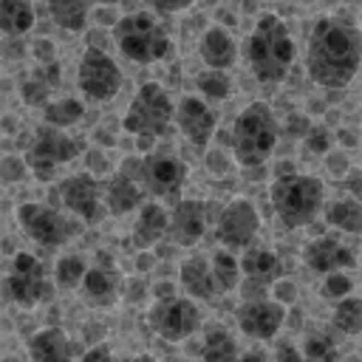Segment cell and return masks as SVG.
<instances>
[{"label": "cell", "mask_w": 362, "mask_h": 362, "mask_svg": "<svg viewBox=\"0 0 362 362\" xmlns=\"http://www.w3.org/2000/svg\"><path fill=\"white\" fill-rule=\"evenodd\" d=\"M113 40L130 62H161L173 54V40L153 11H130L116 20Z\"/></svg>", "instance_id": "5b68a950"}, {"label": "cell", "mask_w": 362, "mask_h": 362, "mask_svg": "<svg viewBox=\"0 0 362 362\" xmlns=\"http://www.w3.org/2000/svg\"><path fill=\"white\" fill-rule=\"evenodd\" d=\"M331 144H334V136L325 124H311V130L305 133V150L308 153H317V156H328L331 153Z\"/></svg>", "instance_id": "74e56055"}, {"label": "cell", "mask_w": 362, "mask_h": 362, "mask_svg": "<svg viewBox=\"0 0 362 362\" xmlns=\"http://www.w3.org/2000/svg\"><path fill=\"white\" fill-rule=\"evenodd\" d=\"M238 362H269V359H266L263 351H246V354L238 356Z\"/></svg>", "instance_id": "7dc6e473"}, {"label": "cell", "mask_w": 362, "mask_h": 362, "mask_svg": "<svg viewBox=\"0 0 362 362\" xmlns=\"http://www.w3.org/2000/svg\"><path fill=\"white\" fill-rule=\"evenodd\" d=\"M269 198H272V209L277 221L286 229H297L317 218L322 198H325V187L320 178L305 175V173H280L272 181Z\"/></svg>", "instance_id": "277c9868"}, {"label": "cell", "mask_w": 362, "mask_h": 362, "mask_svg": "<svg viewBox=\"0 0 362 362\" xmlns=\"http://www.w3.org/2000/svg\"><path fill=\"white\" fill-rule=\"evenodd\" d=\"M331 322L337 331L348 334V337H356L362 331V300L359 297H345L334 305V314H331Z\"/></svg>", "instance_id": "1f68e13d"}, {"label": "cell", "mask_w": 362, "mask_h": 362, "mask_svg": "<svg viewBox=\"0 0 362 362\" xmlns=\"http://www.w3.org/2000/svg\"><path fill=\"white\" fill-rule=\"evenodd\" d=\"M3 294L20 308H34L42 300H48L51 283H48L42 260L31 252H17L8 274L3 277Z\"/></svg>", "instance_id": "52a82bcc"}, {"label": "cell", "mask_w": 362, "mask_h": 362, "mask_svg": "<svg viewBox=\"0 0 362 362\" xmlns=\"http://www.w3.org/2000/svg\"><path fill=\"white\" fill-rule=\"evenodd\" d=\"M356 181H359V173H356V170H351V173H348V184H345V187L351 189V198H356V201H359V184H356Z\"/></svg>", "instance_id": "bcb514c9"}, {"label": "cell", "mask_w": 362, "mask_h": 362, "mask_svg": "<svg viewBox=\"0 0 362 362\" xmlns=\"http://www.w3.org/2000/svg\"><path fill=\"white\" fill-rule=\"evenodd\" d=\"M325 221H328L334 229H339V232L356 235V232L362 229V206H359V201L351 198V195H348V198H337V201L328 206Z\"/></svg>", "instance_id": "83f0119b"}, {"label": "cell", "mask_w": 362, "mask_h": 362, "mask_svg": "<svg viewBox=\"0 0 362 362\" xmlns=\"http://www.w3.org/2000/svg\"><path fill=\"white\" fill-rule=\"evenodd\" d=\"M42 116H45V127H54V130H62V127H71L76 122H82L85 116V105L79 99H71V96H62V99H54L42 107Z\"/></svg>", "instance_id": "f546056e"}, {"label": "cell", "mask_w": 362, "mask_h": 362, "mask_svg": "<svg viewBox=\"0 0 362 362\" xmlns=\"http://www.w3.org/2000/svg\"><path fill=\"white\" fill-rule=\"evenodd\" d=\"M34 57L40 65H48V62H57V51H54V42L51 40H37L34 42Z\"/></svg>", "instance_id": "7bdbcfd3"}, {"label": "cell", "mask_w": 362, "mask_h": 362, "mask_svg": "<svg viewBox=\"0 0 362 362\" xmlns=\"http://www.w3.org/2000/svg\"><path fill=\"white\" fill-rule=\"evenodd\" d=\"M147 322L150 328L167 339V342H181L187 337H192L201 325V311L198 305L189 300V297H181V294H170V297H161L150 305L147 311Z\"/></svg>", "instance_id": "9c48e42d"}, {"label": "cell", "mask_w": 362, "mask_h": 362, "mask_svg": "<svg viewBox=\"0 0 362 362\" xmlns=\"http://www.w3.org/2000/svg\"><path fill=\"white\" fill-rule=\"evenodd\" d=\"M328 170H331L334 175L348 173V161H345V156H342V153H328Z\"/></svg>", "instance_id": "f6af8a7d"}, {"label": "cell", "mask_w": 362, "mask_h": 362, "mask_svg": "<svg viewBox=\"0 0 362 362\" xmlns=\"http://www.w3.org/2000/svg\"><path fill=\"white\" fill-rule=\"evenodd\" d=\"M79 141L74 136H65L62 130L54 127H37L28 150H25V167L31 170V175L37 181H51L59 164H68L79 156Z\"/></svg>", "instance_id": "ba28073f"}, {"label": "cell", "mask_w": 362, "mask_h": 362, "mask_svg": "<svg viewBox=\"0 0 362 362\" xmlns=\"http://www.w3.org/2000/svg\"><path fill=\"white\" fill-rule=\"evenodd\" d=\"M34 6L28 0H0V31L6 37H23L34 25Z\"/></svg>", "instance_id": "484cf974"}, {"label": "cell", "mask_w": 362, "mask_h": 362, "mask_svg": "<svg viewBox=\"0 0 362 362\" xmlns=\"http://www.w3.org/2000/svg\"><path fill=\"white\" fill-rule=\"evenodd\" d=\"M209 260V272H212V283L218 291H232L240 286V266H238V257L226 249H218Z\"/></svg>", "instance_id": "4dcf8cb0"}, {"label": "cell", "mask_w": 362, "mask_h": 362, "mask_svg": "<svg viewBox=\"0 0 362 362\" xmlns=\"http://www.w3.org/2000/svg\"><path fill=\"white\" fill-rule=\"evenodd\" d=\"M198 57L204 59V65L209 71H223L226 74L238 62V42L223 25H212V28L204 31V37L198 42Z\"/></svg>", "instance_id": "d6986e66"}, {"label": "cell", "mask_w": 362, "mask_h": 362, "mask_svg": "<svg viewBox=\"0 0 362 362\" xmlns=\"http://www.w3.org/2000/svg\"><path fill=\"white\" fill-rule=\"evenodd\" d=\"M232 156L240 167H263L277 144V122L266 102H249L229 133Z\"/></svg>", "instance_id": "3957f363"}, {"label": "cell", "mask_w": 362, "mask_h": 362, "mask_svg": "<svg viewBox=\"0 0 362 362\" xmlns=\"http://www.w3.org/2000/svg\"><path fill=\"white\" fill-rule=\"evenodd\" d=\"M99 189H102V206H105V212H110V215H127V212H133L136 206H141V201H144L141 189H139L130 178H124L122 173L107 175V178L99 184Z\"/></svg>", "instance_id": "44dd1931"}, {"label": "cell", "mask_w": 362, "mask_h": 362, "mask_svg": "<svg viewBox=\"0 0 362 362\" xmlns=\"http://www.w3.org/2000/svg\"><path fill=\"white\" fill-rule=\"evenodd\" d=\"M238 342L226 328H212L204 337L201 345V359L204 362H238Z\"/></svg>", "instance_id": "f1b7e54d"}, {"label": "cell", "mask_w": 362, "mask_h": 362, "mask_svg": "<svg viewBox=\"0 0 362 362\" xmlns=\"http://www.w3.org/2000/svg\"><path fill=\"white\" fill-rule=\"evenodd\" d=\"M178 277H181V286L184 291L192 297H201V300H212L218 294L215 283H212V272H209V260L204 255H192L181 263L178 269Z\"/></svg>", "instance_id": "cb8c5ba5"}, {"label": "cell", "mask_w": 362, "mask_h": 362, "mask_svg": "<svg viewBox=\"0 0 362 362\" xmlns=\"http://www.w3.org/2000/svg\"><path fill=\"white\" fill-rule=\"evenodd\" d=\"M79 362H113V351L99 342V345H93L90 351H85V356H82Z\"/></svg>", "instance_id": "ee69618b"}, {"label": "cell", "mask_w": 362, "mask_h": 362, "mask_svg": "<svg viewBox=\"0 0 362 362\" xmlns=\"http://www.w3.org/2000/svg\"><path fill=\"white\" fill-rule=\"evenodd\" d=\"M48 14H51V20L59 28H65L71 34H79L88 25L90 6L88 3H79V0H54V3H48Z\"/></svg>", "instance_id": "4316f807"}, {"label": "cell", "mask_w": 362, "mask_h": 362, "mask_svg": "<svg viewBox=\"0 0 362 362\" xmlns=\"http://www.w3.org/2000/svg\"><path fill=\"white\" fill-rule=\"evenodd\" d=\"M76 85L88 102H107L122 88V71L102 48L88 45L76 68Z\"/></svg>", "instance_id": "30bf717a"}, {"label": "cell", "mask_w": 362, "mask_h": 362, "mask_svg": "<svg viewBox=\"0 0 362 362\" xmlns=\"http://www.w3.org/2000/svg\"><path fill=\"white\" fill-rule=\"evenodd\" d=\"M167 232V209L161 204H141L139 206V218L133 226V246L136 249H150L153 243H158Z\"/></svg>", "instance_id": "603a6c76"}, {"label": "cell", "mask_w": 362, "mask_h": 362, "mask_svg": "<svg viewBox=\"0 0 362 362\" xmlns=\"http://www.w3.org/2000/svg\"><path fill=\"white\" fill-rule=\"evenodd\" d=\"M17 221H20V226L25 229V235H28L34 243L45 246V249H57V246L68 243V240L79 232L76 223L68 221L59 209L42 206V204H34V201L17 206Z\"/></svg>", "instance_id": "7c38bea8"}, {"label": "cell", "mask_w": 362, "mask_h": 362, "mask_svg": "<svg viewBox=\"0 0 362 362\" xmlns=\"http://www.w3.org/2000/svg\"><path fill=\"white\" fill-rule=\"evenodd\" d=\"M238 328L252 339H272L286 325V308L274 300H243L235 311Z\"/></svg>", "instance_id": "9a60e30c"}, {"label": "cell", "mask_w": 362, "mask_h": 362, "mask_svg": "<svg viewBox=\"0 0 362 362\" xmlns=\"http://www.w3.org/2000/svg\"><path fill=\"white\" fill-rule=\"evenodd\" d=\"M195 88L204 93V99H226L232 93V79L223 71H201L195 74Z\"/></svg>", "instance_id": "e575fe53"}, {"label": "cell", "mask_w": 362, "mask_h": 362, "mask_svg": "<svg viewBox=\"0 0 362 362\" xmlns=\"http://www.w3.org/2000/svg\"><path fill=\"white\" fill-rule=\"evenodd\" d=\"M85 272H88V266L79 255H62L54 266V280L59 288H79Z\"/></svg>", "instance_id": "d6a6232c"}, {"label": "cell", "mask_w": 362, "mask_h": 362, "mask_svg": "<svg viewBox=\"0 0 362 362\" xmlns=\"http://www.w3.org/2000/svg\"><path fill=\"white\" fill-rule=\"evenodd\" d=\"M311 130V122L303 116V113H294V116H288V122H286V133L291 136V139H305V133Z\"/></svg>", "instance_id": "60d3db41"}, {"label": "cell", "mask_w": 362, "mask_h": 362, "mask_svg": "<svg viewBox=\"0 0 362 362\" xmlns=\"http://www.w3.org/2000/svg\"><path fill=\"white\" fill-rule=\"evenodd\" d=\"M23 173H25L23 158H17V156H6V158L0 161V178H3V181H8V184L23 181Z\"/></svg>", "instance_id": "f35d334b"}, {"label": "cell", "mask_w": 362, "mask_h": 362, "mask_svg": "<svg viewBox=\"0 0 362 362\" xmlns=\"http://www.w3.org/2000/svg\"><path fill=\"white\" fill-rule=\"evenodd\" d=\"M173 107L175 105H173L170 93L158 82H147L130 99V105L122 116V127L139 139H156L158 133H164L170 127Z\"/></svg>", "instance_id": "8992f818"}, {"label": "cell", "mask_w": 362, "mask_h": 362, "mask_svg": "<svg viewBox=\"0 0 362 362\" xmlns=\"http://www.w3.org/2000/svg\"><path fill=\"white\" fill-rule=\"evenodd\" d=\"M260 232V212L249 198H232L215 223V238L221 246L229 249H246Z\"/></svg>", "instance_id": "4fadbf2b"}, {"label": "cell", "mask_w": 362, "mask_h": 362, "mask_svg": "<svg viewBox=\"0 0 362 362\" xmlns=\"http://www.w3.org/2000/svg\"><path fill=\"white\" fill-rule=\"evenodd\" d=\"M303 260L314 274H331V272L354 269V263H356L354 252L345 243H339L337 238H331V235H322V238L311 240L305 246V252H303Z\"/></svg>", "instance_id": "ac0fdd59"}, {"label": "cell", "mask_w": 362, "mask_h": 362, "mask_svg": "<svg viewBox=\"0 0 362 362\" xmlns=\"http://www.w3.org/2000/svg\"><path fill=\"white\" fill-rule=\"evenodd\" d=\"M351 291H354V277L351 274H345V272H331V274H325V280H322V286H320V294L325 297V300H345V297H351Z\"/></svg>", "instance_id": "8d00e7d4"}, {"label": "cell", "mask_w": 362, "mask_h": 362, "mask_svg": "<svg viewBox=\"0 0 362 362\" xmlns=\"http://www.w3.org/2000/svg\"><path fill=\"white\" fill-rule=\"evenodd\" d=\"M167 232L178 246H195L206 232V206L195 198L178 201L167 215Z\"/></svg>", "instance_id": "e0dca14e"}, {"label": "cell", "mask_w": 362, "mask_h": 362, "mask_svg": "<svg viewBox=\"0 0 362 362\" xmlns=\"http://www.w3.org/2000/svg\"><path fill=\"white\" fill-rule=\"evenodd\" d=\"M238 266H240L243 283H252L257 288L272 286L274 280H280V272H283L277 252L269 249V246H252V249H246L243 257L238 260Z\"/></svg>", "instance_id": "ffe728a7"}, {"label": "cell", "mask_w": 362, "mask_h": 362, "mask_svg": "<svg viewBox=\"0 0 362 362\" xmlns=\"http://www.w3.org/2000/svg\"><path fill=\"white\" fill-rule=\"evenodd\" d=\"M297 48L288 25L274 14H260L246 34L243 59L260 85H277L288 76Z\"/></svg>", "instance_id": "7a4b0ae2"}, {"label": "cell", "mask_w": 362, "mask_h": 362, "mask_svg": "<svg viewBox=\"0 0 362 362\" xmlns=\"http://www.w3.org/2000/svg\"><path fill=\"white\" fill-rule=\"evenodd\" d=\"M31 362H74V348L62 328H40L28 339Z\"/></svg>", "instance_id": "7402d4cb"}, {"label": "cell", "mask_w": 362, "mask_h": 362, "mask_svg": "<svg viewBox=\"0 0 362 362\" xmlns=\"http://www.w3.org/2000/svg\"><path fill=\"white\" fill-rule=\"evenodd\" d=\"M272 291H274V297H272V300H274V303H280L283 308H286V303H294V300H297V286H294V283H288V280H283V277L272 283Z\"/></svg>", "instance_id": "ab89813d"}, {"label": "cell", "mask_w": 362, "mask_h": 362, "mask_svg": "<svg viewBox=\"0 0 362 362\" xmlns=\"http://www.w3.org/2000/svg\"><path fill=\"white\" fill-rule=\"evenodd\" d=\"M173 119H175L178 130H181L195 147L209 144V139L215 136V127H218L215 113H212V110L206 107V102L198 99V96H184V99L173 107Z\"/></svg>", "instance_id": "2e32d148"}, {"label": "cell", "mask_w": 362, "mask_h": 362, "mask_svg": "<svg viewBox=\"0 0 362 362\" xmlns=\"http://www.w3.org/2000/svg\"><path fill=\"white\" fill-rule=\"evenodd\" d=\"M59 201L68 212H74L85 223H99L105 218L102 206V189L96 175L90 173H76L59 184Z\"/></svg>", "instance_id": "5bb4252c"}, {"label": "cell", "mask_w": 362, "mask_h": 362, "mask_svg": "<svg viewBox=\"0 0 362 362\" xmlns=\"http://www.w3.org/2000/svg\"><path fill=\"white\" fill-rule=\"evenodd\" d=\"M303 362H337L339 359V348L328 334H311L300 351Z\"/></svg>", "instance_id": "836d02e7"}, {"label": "cell", "mask_w": 362, "mask_h": 362, "mask_svg": "<svg viewBox=\"0 0 362 362\" xmlns=\"http://www.w3.org/2000/svg\"><path fill=\"white\" fill-rule=\"evenodd\" d=\"M136 175H133V184L141 181L144 189L156 198H173L181 192V187L187 184V164L175 156H158V153H147L141 158H130Z\"/></svg>", "instance_id": "8fae6325"}, {"label": "cell", "mask_w": 362, "mask_h": 362, "mask_svg": "<svg viewBox=\"0 0 362 362\" xmlns=\"http://www.w3.org/2000/svg\"><path fill=\"white\" fill-rule=\"evenodd\" d=\"M127 362H156L153 356H147V354H139V356H130Z\"/></svg>", "instance_id": "c3c4849f"}, {"label": "cell", "mask_w": 362, "mask_h": 362, "mask_svg": "<svg viewBox=\"0 0 362 362\" xmlns=\"http://www.w3.org/2000/svg\"><path fill=\"white\" fill-rule=\"evenodd\" d=\"M82 300L90 308H110L119 297V286L107 269H88L82 283H79Z\"/></svg>", "instance_id": "d4e9b609"}, {"label": "cell", "mask_w": 362, "mask_h": 362, "mask_svg": "<svg viewBox=\"0 0 362 362\" xmlns=\"http://www.w3.org/2000/svg\"><path fill=\"white\" fill-rule=\"evenodd\" d=\"M274 362H303L300 348L294 342H277L274 348Z\"/></svg>", "instance_id": "b9f144b4"}, {"label": "cell", "mask_w": 362, "mask_h": 362, "mask_svg": "<svg viewBox=\"0 0 362 362\" xmlns=\"http://www.w3.org/2000/svg\"><path fill=\"white\" fill-rule=\"evenodd\" d=\"M51 90H54V88H51L45 79H40L37 74H31V76H25L23 85H20V99H23L25 105H31V107H45Z\"/></svg>", "instance_id": "d590c367"}, {"label": "cell", "mask_w": 362, "mask_h": 362, "mask_svg": "<svg viewBox=\"0 0 362 362\" xmlns=\"http://www.w3.org/2000/svg\"><path fill=\"white\" fill-rule=\"evenodd\" d=\"M362 34L339 17H320L308 34L305 68L320 88H345L359 71Z\"/></svg>", "instance_id": "6da1fadb"}]
</instances>
